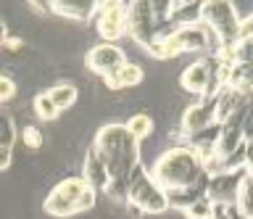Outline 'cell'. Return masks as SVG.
Masks as SVG:
<instances>
[{
    "label": "cell",
    "mask_w": 253,
    "mask_h": 219,
    "mask_svg": "<svg viewBox=\"0 0 253 219\" xmlns=\"http://www.w3.org/2000/svg\"><path fill=\"white\" fill-rule=\"evenodd\" d=\"M92 148L108 172L106 195H111L114 201H126L129 177L140 167V143L126 132L124 124H106V127L98 130Z\"/></svg>",
    "instance_id": "6da1fadb"
},
{
    "label": "cell",
    "mask_w": 253,
    "mask_h": 219,
    "mask_svg": "<svg viewBox=\"0 0 253 219\" xmlns=\"http://www.w3.org/2000/svg\"><path fill=\"white\" fill-rule=\"evenodd\" d=\"M153 177V182L161 187L164 193L169 190H182V187H193L206 179L203 172V159L193 151L190 145L169 148L156 159V164L148 172Z\"/></svg>",
    "instance_id": "7a4b0ae2"
},
{
    "label": "cell",
    "mask_w": 253,
    "mask_h": 219,
    "mask_svg": "<svg viewBox=\"0 0 253 219\" xmlns=\"http://www.w3.org/2000/svg\"><path fill=\"white\" fill-rule=\"evenodd\" d=\"M169 21V3H137L126 5V35L132 37L140 48H148L161 32H169L161 24Z\"/></svg>",
    "instance_id": "3957f363"
},
{
    "label": "cell",
    "mask_w": 253,
    "mask_h": 219,
    "mask_svg": "<svg viewBox=\"0 0 253 219\" xmlns=\"http://www.w3.org/2000/svg\"><path fill=\"white\" fill-rule=\"evenodd\" d=\"M201 24L213 35L219 45V53L232 48L235 40L240 37V16H237L235 5L227 0H211L201 3Z\"/></svg>",
    "instance_id": "277c9868"
},
{
    "label": "cell",
    "mask_w": 253,
    "mask_h": 219,
    "mask_svg": "<svg viewBox=\"0 0 253 219\" xmlns=\"http://www.w3.org/2000/svg\"><path fill=\"white\" fill-rule=\"evenodd\" d=\"M126 203L134 206L142 214H164L169 209L166 203V193L153 182V177L148 175V169L140 167L132 172L129 177V185H126Z\"/></svg>",
    "instance_id": "5b68a950"
},
{
    "label": "cell",
    "mask_w": 253,
    "mask_h": 219,
    "mask_svg": "<svg viewBox=\"0 0 253 219\" xmlns=\"http://www.w3.org/2000/svg\"><path fill=\"white\" fill-rule=\"evenodd\" d=\"M87 190H90V185L82 179V175L61 179V182L55 185L50 193H47V198L42 201L45 214L61 217V219L77 217V214H79V198H82Z\"/></svg>",
    "instance_id": "8992f818"
},
{
    "label": "cell",
    "mask_w": 253,
    "mask_h": 219,
    "mask_svg": "<svg viewBox=\"0 0 253 219\" xmlns=\"http://www.w3.org/2000/svg\"><path fill=\"white\" fill-rule=\"evenodd\" d=\"M95 29L103 43L122 40L126 35V3L111 0V3H95Z\"/></svg>",
    "instance_id": "52a82bcc"
},
{
    "label": "cell",
    "mask_w": 253,
    "mask_h": 219,
    "mask_svg": "<svg viewBox=\"0 0 253 219\" xmlns=\"http://www.w3.org/2000/svg\"><path fill=\"white\" fill-rule=\"evenodd\" d=\"M211 127H216V103H213V98H201L198 103L185 108L179 130L187 140L201 135V132H206V130H211Z\"/></svg>",
    "instance_id": "ba28073f"
},
{
    "label": "cell",
    "mask_w": 253,
    "mask_h": 219,
    "mask_svg": "<svg viewBox=\"0 0 253 219\" xmlns=\"http://www.w3.org/2000/svg\"><path fill=\"white\" fill-rule=\"evenodd\" d=\"M84 64L92 74H98V77L106 80L108 74H114L116 69H122L126 64V56H124V50L114 43H98L95 48H90Z\"/></svg>",
    "instance_id": "9c48e42d"
},
{
    "label": "cell",
    "mask_w": 253,
    "mask_h": 219,
    "mask_svg": "<svg viewBox=\"0 0 253 219\" xmlns=\"http://www.w3.org/2000/svg\"><path fill=\"white\" fill-rule=\"evenodd\" d=\"M245 175L243 172H227V175H216V177H209V185H206V198L211 203H235V195H237V185Z\"/></svg>",
    "instance_id": "30bf717a"
},
{
    "label": "cell",
    "mask_w": 253,
    "mask_h": 219,
    "mask_svg": "<svg viewBox=\"0 0 253 219\" xmlns=\"http://www.w3.org/2000/svg\"><path fill=\"white\" fill-rule=\"evenodd\" d=\"M179 85L182 90L206 98V90H209V64H206V58H198L190 66H185V72L179 74Z\"/></svg>",
    "instance_id": "8fae6325"
},
{
    "label": "cell",
    "mask_w": 253,
    "mask_h": 219,
    "mask_svg": "<svg viewBox=\"0 0 253 219\" xmlns=\"http://www.w3.org/2000/svg\"><path fill=\"white\" fill-rule=\"evenodd\" d=\"M82 179L92 187L95 193L98 190H106L108 187V172H106V164L100 161V156L95 153V148H90L84 156V164H82Z\"/></svg>",
    "instance_id": "7c38bea8"
},
{
    "label": "cell",
    "mask_w": 253,
    "mask_h": 219,
    "mask_svg": "<svg viewBox=\"0 0 253 219\" xmlns=\"http://www.w3.org/2000/svg\"><path fill=\"white\" fill-rule=\"evenodd\" d=\"M47 11L63 19H77V21H87L90 16H95V3H82V0H53L45 3Z\"/></svg>",
    "instance_id": "4fadbf2b"
},
{
    "label": "cell",
    "mask_w": 253,
    "mask_h": 219,
    "mask_svg": "<svg viewBox=\"0 0 253 219\" xmlns=\"http://www.w3.org/2000/svg\"><path fill=\"white\" fill-rule=\"evenodd\" d=\"M142 77H145L142 69L137 64H129V61H126L122 69H116L114 74H108L103 82H106L108 90H126V88H137L142 82Z\"/></svg>",
    "instance_id": "5bb4252c"
},
{
    "label": "cell",
    "mask_w": 253,
    "mask_h": 219,
    "mask_svg": "<svg viewBox=\"0 0 253 219\" xmlns=\"http://www.w3.org/2000/svg\"><path fill=\"white\" fill-rule=\"evenodd\" d=\"M248 98L251 95H245V92H237L232 88H224L216 98H213V103H216V124H221L229 114H235Z\"/></svg>",
    "instance_id": "9a60e30c"
},
{
    "label": "cell",
    "mask_w": 253,
    "mask_h": 219,
    "mask_svg": "<svg viewBox=\"0 0 253 219\" xmlns=\"http://www.w3.org/2000/svg\"><path fill=\"white\" fill-rule=\"evenodd\" d=\"M45 92H47V98L53 100V106L58 108V111H69V108L77 103V98H79L77 85H71V82H58V85H53V88L45 90Z\"/></svg>",
    "instance_id": "2e32d148"
},
{
    "label": "cell",
    "mask_w": 253,
    "mask_h": 219,
    "mask_svg": "<svg viewBox=\"0 0 253 219\" xmlns=\"http://www.w3.org/2000/svg\"><path fill=\"white\" fill-rule=\"evenodd\" d=\"M232 206L240 211V214H245L248 219H253V175L251 172H245L240 185H237V195H235V203Z\"/></svg>",
    "instance_id": "e0dca14e"
},
{
    "label": "cell",
    "mask_w": 253,
    "mask_h": 219,
    "mask_svg": "<svg viewBox=\"0 0 253 219\" xmlns=\"http://www.w3.org/2000/svg\"><path fill=\"white\" fill-rule=\"evenodd\" d=\"M126 132H129V135L137 140H145V137H150V132H153V119H150L148 114H132L129 119H126Z\"/></svg>",
    "instance_id": "ac0fdd59"
},
{
    "label": "cell",
    "mask_w": 253,
    "mask_h": 219,
    "mask_svg": "<svg viewBox=\"0 0 253 219\" xmlns=\"http://www.w3.org/2000/svg\"><path fill=\"white\" fill-rule=\"evenodd\" d=\"M32 106H35L37 119H42V122H53V119H58V116H61V111L53 106V100L47 98V92H37L35 100H32Z\"/></svg>",
    "instance_id": "d6986e66"
},
{
    "label": "cell",
    "mask_w": 253,
    "mask_h": 219,
    "mask_svg": "<svg viewBox=\"0 0 253 219\" xmlns=\"http://www.w3.org/2000/svg\"><path fill=\"white\" fill-rule=\"evenodd\" d=\"M211 211H213V203L203 195V198H198L195 203H190L182 214H185V219H211Z\"/></svg>",
    "instance_id": "ffe728a7"
},
{
    "label": "cell",
    "mask_w": 253,
    "mask_h": 219,
    "mask_svg": "<svg viewBox=\"0 0 253 219\" xmlns=\"http://www.w3.org/2000/svg\"><path fill=\"white\" fill-rule=\"evenodd\" d=\"M16 127H13V119L8 114L0 111V148H13L16 143Z\"/></svg>",
    "instance_id": "44dd1931"
},
{
    "label": "cell",
    "mask_w": 253,
    "mask_h": 219,
    "mask_svg": "<svg viewBox=\"0 0 253 219\" xmlns=\"http://www.w3.org/2000/svg\"><path fill=\"white\" fill-rule=\"evenodd\" d=\"M21 143L29 148V151H37V148H42V132H40L35 124H29V127L21 130Z\"/></svg>",
    "instance_id": "7402d4cb"
},
{
    "label": "cell",
    "mask_w": 253,
    "mask_h": 219,
    "mask_svg": "<svg viewBox=\"0 0 253 219\" xmlns=\"http://www.w3.org/2000/svg\"><path fill=\"white\" fill-rule=\"evenodd\" d=\"M16 82L11 80L8 74H0V106L3 103H8V100H13L16 98Z\"/></svg>",
    "instance_id": "603a6c76"
},
{
    "label": "cell",
    "mask_w": 253,
    "mask_h": 219,
    "mask_svg": "<svg viewBox=\"0 0 253 219\" xmlns=\"http://www.w3.org/2000/svg\"><path fill=\"white\" fill-rule=\"evenodd\" d=\"M251 137H253V98L248 103V111H245V116H243V140L248 143Z\"/></svg>",
    "instance_id": "cb8c5ba5"
},
{
    "label": "cell",
    "mask_w": 253,
    "mask_h": 219,
    "mask_svg": "<svg viewBox=\"0 0 253 219\" xmlns=\"http://www.w3.org/2000/svg\"><path fill=\"white\" fill-rule=\"evenodd\" d=\"M243 156H245V172L253 175V137L248 143H243Z\"/></svg>",
    "instance_id": "d4e9b609"
},
{
    "label": "cell",
    "mask_w": 253,
    "mask_h": 219,
    "mask_svg": "<svg viewBox=\"0 0 253 219\" xmlns=\"http://www.w3.org/2000/svg\"><path fill=\"white\" fill-rule=\"evenodd\" d=\"M211 219H232V217H229V206H227V203H213Z\"/></svg>",
    "instance_id": "484cf974"
},
{
    "label": "cell",
    "mask_w": 253,
    "mask_h": 219,
    "mask_svg": "<svg viewBox=\"0 0 253 219\" xmlns=\"http://www.w3.org/2000/svg\"><path fill=\"white\" fill-rule=\"evenodd\" d=\"M3 48H5V50H11V53H16V50H21V48H24V40H21V37H11V35H8V40H5Z\"/></svg>",
    "instance_id": "4316f807"
},
{
    "label": "cell",
    "mask_w": 253,
    "mask_h": 219,
    "mask_svg": "<svg viewBox=\"0 0 253 219\" xmlns=\"http://www.w3.org/2000/svg\"><path fill=\"white\" fill-rule=\"evenodd\" d=\"M11 167V148H0V172Z\"/></svg>",
    "instance_id": "83f0119b"
},
{
    "label": "cell",
    "mask_w": 253,
    "mask_h": 219,
    "mask_svg": "<svg viewBox=\"0 0 253 219\" xmlns=\"http://www.w3.org/2000/svg\"><path fill=\"white\" fill-rule=\"evenodd\" d=\"M5 40H8V29H5V24L0 21V48L5 45Z\"/></svg>",
    "instance_id": "f1b7e54d"
},
{
    "label": "cell",
    "mask_w": 253,
    "mask_h": 219,
    "mask_svg": "<svg viewBox=\"0 0 253 219\" xmlns=\"http://www.w3.org/2000/svg\"><path fill=\"white\" fill-rule=\"evenodd\" d=\"M229 217H232V219H248L245 214H240V211H237V209L232 206V203H229Z\"/></svg>",
    "instance_id": "f546056e"
}]
</instances>
